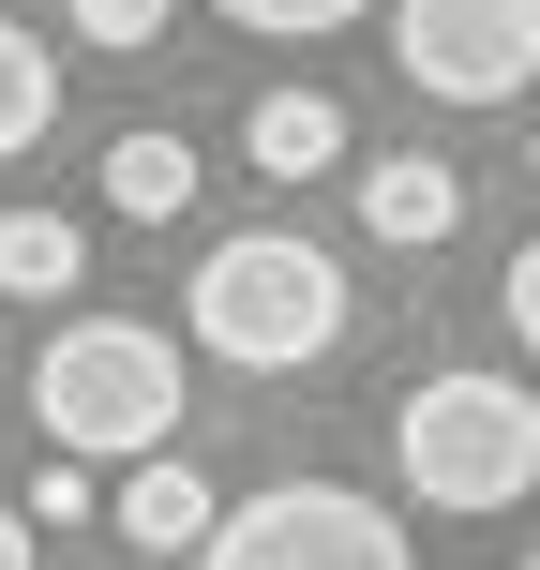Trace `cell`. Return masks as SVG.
I'll use <instances>...</instances> for the list:
<instances>
[{
    "label": "cell",
    "mask_w": 540,
    "mask_h": 570,
    "mask_svg": "<svg viewBox=\"0 0 540 570\" xmlns=\"http://www.w3.org/2000/svg\"><path fill=\"white\" fill-rule=\"evenodd\" d=\"M30 421L60 465H150L180 451V345L136 315H60L46 361H30Z\"/></svg>",
    "instance_id": "obj_1"
},
{
    "label": "cell",
    "mask_w": 540,
    "mask_h": 570,
    "mask_svg": "<svg viewBox=\"0 0 540 570\" xmlns=\"http://www.w3.org/2000/svg\"><path fill=\"white\" fill-rule=\"evenodd\" d=\"M180 315H196L210 361H240V375H301V361H331V345H345V271L315 256L301 226H240V240H210V256H196Z\"/></svg>",
    "instance_id": "obj_2"
},
{
    "label": "cell",
    "mask_w": 540,
    "mask_h": 570,
    "mask_svg": "<svg viewBox=\"0 0 540 570\" xmlns=\"http://www.w3.org/2000/svg\"><path fill=\"white\" fill-rule=\"evenodd\" d=\"M391 465H405L421 511H511V495H540V391H511V375H421L391 405Z\"/></svg>",
    "instance_id": "obj_3"
},
{
    "label": "cell",
    "mask_w": 540,
    "mask_h": 570,
    "mask_svg": "<svg viewBox=\"0 0 540 570\" xmlns=\"http://www.w3.org/2000/svg\"><path fill=\"white\" fill-rule=\"evenodd\" d=\"M196 570H421V556H405V525L375 511V495H345V481H271V495H240V511L210 525Z\"/></svg>",
    "instance_id": "obj_4"
},
{
    "label": "cell",
    "mask_w": 540,
    "mask_h": 570,
    "mask_svg": "<svg viewBox=\"0 0 540 570\" xmlns=\"http://www.w3.org/2000/svg\"><path fill=\"white\" fill-rule=\"evenodd\" d=\"M391 60L435 106H526L540 90V0H391Z\"/></svg>",
    "instance_id": "obj_5"
},
{
    "label": "cell",
    "mask_w": 540,
    "mask_h": 570,
    "mask_svg": "<svg viewBox=\"0 0 540 570\" xmlns=\"http://www.w3.org/2000/svg\"><path fill=\"white\" fill-rule=\"evenodd\" d=\"M210 525H226V495H210L180 451L120 465V541H136V556H210Z\"/></svg>",
    "instance_id": "obj_6"
},
{
    "label": "cell",
    "mask_w": 540,
    "mask_h": 570,
    "mask_svg": "<svg viewBox=\"0 0 540 570\" xmlns=\"http://www.w3.org/2000/svg\"><path fill=\"white\" fill-rule=\"evenodd\" d=\"M196 136H180V120H136V136H106V210L120 226H180V210H196Z\"/></svg>",
    "instance_id": "obj_7"
},
{
    "label": "cell",
    "mask_w": 540,
    "mask_h": 570,
    "mask_svg": "<svg viewBox=\"0 0 540 570\" xmlns=\"http://www.w3.org/2000/svg\"><path fill=\"white\" fill-rule=\"evenodd\" d=\"M361 226L391 240V256H435V240L465 226V180L421 166V150H405V166H361Z\"/></svg>",
    "instance_id": "obj_8"
},
{
    "label": "cell",
    "mask_w": 540,
    "mask_h": 570,
    "mask_svg": "<svg viewBox=\"0 0 540 570\" xmlns=\"http://www.w3.org/2000/svg\"><path fill=\"white\" fill-rule=\"evenodd\" d=\"M240 150H256V166L271 180H315V166H345V106H331V90H256V120H240Z\"/></svg>",
    "instance_id": "obj_9"
},
{
    "label": "cell",
    "mask_w": 540,
    "mask_h": 570,
    "mask_svg": "<svg viewBox=\"0 0 540 570\" xmlns=\"http://www.w3.org/2000/svg\"><path fill=\"white\" fill-rule=\"evenodd\" d=\"M60 285H90L76 210H0V301H46L60 315Z\"/></svg>",
    "instance_id": "obj_10"
},
{
    "label": "cell",
    "mask_w": 540,
    "mask_h": 570,
    "mask_svg": "<svg viewBox=\"0 0 540 570\" xmlns=\"http://www.w3.org/2000/svg\"><path fill=\"white\" fill-rule=\"evenodd\" d=\"M46 120H60V46L0 16V166H16V150L46 136Z\"/></svg>",
    "instance_id": "obj_11"
},
{
    "label": "cell",
    "mask_w": 540,
    "mask_h": 570,
    "mask_svg": "<svg viewBox=\"0 0 540 570\" xmlns=\"http://www.w3.org/2000/svg\"><path fill=\"white\" fill-rule=\"evenodd\" d=\"M226 30H256V46H315V30H345V16H375V0H210Z\"/></svg>",
    "instance_id": "obj_12"
},
{
    "label": "cell",
    "mask_w": 540,
    "mask_h": 570,
    "mask_svg": "<svg viewBox=\"0 0 540 570\" xmlns=\"http://www.w3.org/2000/svg\"><path fill=\"white\" fill-rule=\"evenodd\" d=\"M76 46H166V0H76Z\"/></svg>",
    "instance_id": "obj_13"
},
{
    "label": "cell",
    "mask_w": 540,
    "mask_h": 570,
    "mask_svg": "<svg viewBox=\"0 0 540 570\" xmlns=\"http://www.w3.org/2000/svg\"><path fill=\"white\" fill-rule=\"evenodd\" d=\"M16 511H30V525H90V465H60V451H46V465H30V495H16Z\"/></svg>",
    "instance_id": "obj_14"
},
{
    "label": "cell",
    "mask_w": 540,
    "mask_h": 570,
    "mask_svg": "<svg viewBox=\"0 0 540 570\" xmlns=\"http://www.w3.org/2000/svg\"><path fill=\"white\" fill-rule=\"evenodd\" d=\"M511 331L540 345V240H526V256H511Z\"/></svg>",
    "instance_id": "obj_15"
},
{
    "label": "cell",
    "mask_w": 540,
    "mask_h": 570,
    "mask_svg": "<svg viewBox=\"0 0 540 570\" xmlns=\"http://www.w3.org/2000/svg\"><path fill=\"white\" fill-rule=\"evenodd\" d=\"M0 570H30V511H16V495H0Z\"/></svg>",
    "instance_id": "obj_16"
},
{
    "label": "cell",
    "mask_w": 540,
    "mask_h": 570,
    "mask_svg": "<svg viewBox=\"0 0 540 570\" xmlns=\"http://www.w3.org/2000/svg\"><path fill=\"white\" fill-rule=\"evenodd\" d=\"M526 166H540V150H526Z\"/></svg>",
    "instance_id": "obj_17"
},
{
    "label": "cell",
    "mask_w": 540,
    "mask_h": 570,
    "mask_svg": "<svg viewBox=\"0 0 540 570\" xmlns=\"http://www.w3.org/2000/svg\"><path fill=\"white\" fill-rule=\"evenodd\" d=\"M526 570H540V556H526Z\"/></svg>",
    "instance_id": "obj_18"
}]
</instances>
